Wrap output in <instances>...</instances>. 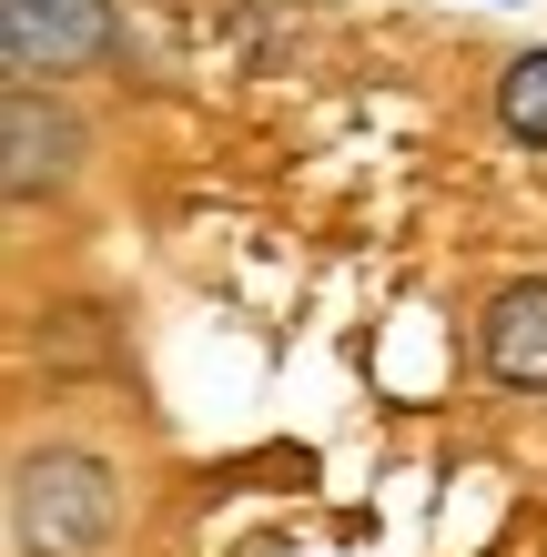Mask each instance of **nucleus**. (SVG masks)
Here are the masks:
<instances>
[{
  "mask_svg": "<svg viewBox=\"0 0 547 557\" xmlns=\"http://www.w3.org/2000/svg\"><path fill=\"white\" fill-rule=\"evenodd\" d=\"M112 467L102 456H82V446H41V456H21V476H11V537L21 557H91L112 537Z\"/></svg>",
  "mask_w": 547,
  "mask_h": 557,
  "instance_id": "1",
  "label": "nucleus"
},
{
  "mask_svg": "<svg viewBox=\"0 0 547 557\" xmlns=\"http://www.w3.org/2000/svg\"><path fill=\"white\" fill-rule=\"evenodd\" d=\"M0 51H11L21 82L91 72L112 51V0H0Z\"/></svg>",
  "mask_w": 547,
  "mask_h": 557,
  "instance_id": "2",
  "label": "nucleus"
},
{
  "mask_svg": "<svg viewBox=\"0 0 547 557\" xmlns=\"http://www.w3.org/2000/svg\"><path fill=\"white\" fill-rule=\"evenodd\" d=\"M0 133H11V162H0V183H11V203H41V193L72 173L82 152V122L41 102V82H11V112H0Z\"/></svg>",
  "mask_w": 547,
  "mask_h": 557,
  "instance_id": "3",
  "label": "nucleus"
},
{
  "mask_svg": "<svg viewBox=\"0 0 547 557\" xmlns=\"http://www.w3.org/2000/svg\"><path fill=\"white\" fill-rule=\"evenodd\" d=\"M476 366H487L507 396H547V284H507L487 314H476Z\"/></svg>",
  "mask_w": 547,
  "mask_h": 557,
  "instance_id": "4",
  "label": "nucleus"
},
{
  "mask_svg": "<svg viewBox=\"0 0 547 557\" xmlns=\"http://www.w3.org/2000/svg\"><path fill=\"white\" fill-rule=\"evenodd\" d=\"M497 122H507V143L547 152V41L507 61V82H497Z\"/></svg>",
  "mask_w": 547,
  "mask_h": 557,
  "instance_id": "5",
  "label": "nucleus"
}]
</instances>
